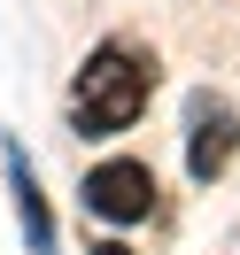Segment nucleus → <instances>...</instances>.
Returning a JSON list of instances; mask_svg holds the SVG:
<instances>
[{"label": "nucleus", "mask_w": 240, "mask_h": 255, "mask_svg": "<svg viewBox=\"0 0 240 255\" xmlns=\"http://www.w3.org/2000/svg\"><path fill=\"white\" fill-rule=\"evenodd\" d=\"M147 93H155V62H140V54H124V47H101L93 62L78 70L70 116H78L85 139H109V131H132V124H140Z\"/></svg>", "instance_id": "nucleus-1"}, {"label": "nucleus", "mask_w": 240, "mask_h": 255, "mask_svg": "<svg viewBox=\"0 0 240 255\" xmlns=\"http://www.w3.org/2000/svg\"><path fill=\"white\" fill-rule=\"evenodd\" d=\"M85 209H93V217H109V224H140L147 209H155V170H147V162H132V155L85 170Z\"/></svg>", "instance_id": "nucleus-2"}, {"label": "nucleus", "mask_w": 240, "mask_h": 255, "mask_svg": "<svg viewBox=\"0 0 240 255\" xmlns=\"http://www.w3.org/2000/svg\"><path fill=\"white\" fill-rule=\"evenodd\" d=\"M240 155V116L225 109V101H194V147H186V170L202 178H225V162Z\"/></svg>", "instance_id": "nucleus-3"}, {"label": "nucleus", "mask_w": 240, "mask_h": 255, "mask_svg": "<svg viewBox=\"0 0 240 255\" xmlns=\"http://www.w3.org/2000/svg\"><path fill=\"white\" fill-rule=\"evenodd\" d=\"M8 186H16V224H23V240H31V255H47L54 248V217H47V193H39V178H31V162H8Z\"/></svg>", "instance_id": "nucleus-4"}, {"label": "nucleus", "mask_w": 240, "mask_h": 255, "mask_svg": "<svg viewBox=\"0 0 240 255\" xmlns=\"http://www.w3.org/2000/svg\"><path fill=\"white\" fill-rule=\"evenodd\" d=\"M93 255H132V248H124V240H101V248H93Z\"/></svg>", "instance_id": "nucleus-5"}]
</instances>
